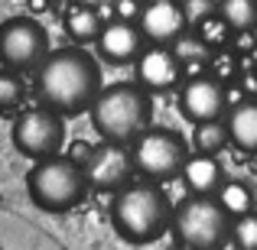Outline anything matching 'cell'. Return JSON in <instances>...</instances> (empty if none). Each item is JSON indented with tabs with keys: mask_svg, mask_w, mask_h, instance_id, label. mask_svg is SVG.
<instances>
[{
	"mask_svg": "<svg viewBox=\"0 0 257 250\" xmlns=\"http://www.w3.org/2000/svg\"><path fill=\"white\" fill-rule=\"evenodd\" d=\"M101 65L85 46L72 43L62 49H49V56L36 69V94L39 104L62 117H75L88 111L101 94Z\"/></svg>",
	"mask_w": 257,
	"mask_h": 250,
	"instance_id": "cell-1",
	"label": "cell"
},
{
	"mask_svg": "<svg viewBox=\"0 0 257 250\" xmlns=\"http://www.w3.org/2000/svg\"><path fill=\"white\" fill-rule=\"evenodd\" d=\"M88 114H91V127L101 140L131 143L137 133H144L150 127L153 98L140 82H117L101 88V94L88 107Z\"/></svg>",
	"mask_w": 257,
	"mask_h": 250,
	"instance_id": "cell-2",
	"label": "cell"
},
{
	"mask_svg": "<svg viewBox=\"0 0 257 250\" xmlns=\"http://www.w3.org/2000/svg\"><path fill=\"white\" fill-rule=\"evenodd\" d=\"M173 208L170 198L150 182H127L124 188H117L111 205V224L117 231L120 240L127 244H153L160 234L170 231Z\"/></svg>",
	"mask_w": 257,
	"mask_h": 250,
	"instance_id": "cell-3",
	"label": "cell"
},
{
	"mask_svg": "<svg viewBox=\"0 0 257 250\" xmlns=\"http://www.w3.org/2000/svg\"><path fill=\"white\" fill-rule=\"evenodd\" d=\"M88 188L91 185H88V175H85V163L62 156V153L36 159V166L26 172V192H30L33 205L49 214H62V211H72L75 205H82Z\"/></svg>",
	"mask_w": 257,
	"mask_h": 250,
	"instance_id": "cell-4",
	"label": "cell"
},
{
	"mask_svg": "<svg viewBox=\"0 0 257 250\" xmlns=\"http://www.w3.org/2000/svg\"><path fill=\"white\" fill-rule=\"evenodd\" d=\"M231 224L234 218L225 211L218 195H189L173 208L170 234L179 247H221L231 240Z\"/></svg>",
	"mask_w": 257,
	"mask_h": 250,
	"instance_id": "cell-5",
	"label": "cell"
},
{
	"mask_svg": "<svg viewBox=\"0 0 257 250\" xmlns=\"http://www.w3.org/2000/svg\"><path fill=\"white\" fill-rule=\"evenodd\" d=\"M131 153L140 175H147L150 182H170L182 175V166L189 159V143L182 140V133L170 127H147L144 133L131 140Z\"/></svg>",
	"mask_w": 257,
	"mask_h": 250,
	"instance_id": "cell-6",
	"label": "cell"
},
{
	"mask_svg": "<svg viewBox=\"0 0 257 250\" xmlns=\"http://www.w3.org/2000/svg\"><path fill=\"white\" fill-rule=\"evenodd\" d=\"M49 56V33L33 17H10L0 23V65L7 69H39Z\"/></svg>",
	"mask_w": 257,
	"mask_h": 250,
	"instance_id": "cell-7",
	"label": "cell"
},
{
	"mask_svg": "<svg viewBox=\"0 0 257 250\" xmlns=\"http://www.w3.org/2000/svg\"><path fill=\"white\" fill-rule=\"evenodd\" d=\"M10 137H13V146H17L20 156L33 159V163L46 159V156H56V153H62V143H65L62 114L39 104L36 111L20 114Z\"/></svg>",
	"mask_w": 257,
	"mask_h": 250,
	"instance_id": "cell-8",
	"label": "cell"
},
{
	"mask_svg": "<svg viewBox=\"0 0 257 250\" xmlns=\"http://www.w3.org/2000/svg\"><path fill=\"white\" fill-rule=\"evenodd\" d=\"M131 172H137L134 166V153L131 143H114V140H104L101 146H94L85 159V175L88 185L101 188V192H117L131 182Z\"/></svg>",
	"mask_w": 257,
	"mask_h": 250,
	"instance_id": "cell-9",
	"label": "cell"
},
{
	"mask_svg": "<svg viewBox=\"0 0 257 250\" xmlns=\"http://www.w3.org/2000/svg\"><path fill=\"white\" fill-rule=\"evenodd\" d=\"M179 111L192 124L212 120V117H225L228 114V82H221L212 72L189 75L182 82V91H179Z\"/></svg>",
	"mask_w": 257,
	"mask_h": 250,
	"instance_id": "cell-10",
	"label": "cell"
},
{
	"mask_svg": "<svg viewBox=\"0 0 257 250\" xmlns=\"http://www.w3.org/2000/svg\"><path fill=\"white\" fill-rule=\"evenodd\" d=\"M137 82L147 91H173L186 82V65L173 46L150 43V49H144L137 59Z\"/></svg>",
	"mask_w": 257,
	"mask_h": 250,
	"instance_id": "cell-11",
	"label": "cell"
},
{
	"mask_svg": "<svg viewBox=\"0 0 257 250\" xmlns=\"http://www.w3.org/2000/svg\"><path fill=\"white\" fill-rule=\"evenodd\" d=\"M137 23L144 30L147 43H160V46H173L189 30L179 0H147Z\"/></svg>",
	"mask_w": 257,
	"mask_h": 250,
	"instance_id": "cell-12",
	"label": "cell"
},
{
	"mask_svg": "<svg viewBox=\"0 0 257 250\" xmlns=\"http://www.w3.org/2000/svg\"><path fill=\"white\" fill-rule=\"evenodd\" d=\"M144 49H147V36H144L137 20H111V23H104V30H101V36H98L101 59L117 62V65L140 59Z\"/></svg>",
	"mask_w": 257,
	"mask_h": 250,
	"instance_id": "cell-13",
	"label": "cell"
},
{
	"mask_svg": "<svg viewBox=\"0 0 257 250\" xmlns=\"http://www.w3.org/2000/svg\"><path fill=\"white\" fill-rule=\"evenodd\" d=\"M182 182L195 195H215L225 182V169L212 153H189L186 166H182Z\"/></svg>",
	"mask_w": 257,
	"mask_h": 250,
	"instance_id": "cell-14",
	"label": "cell"
},
{
	"mask_svg": "<svg viewBox=\"0 0 257 250\" xmlns=\"http://www.w3.org/2000/svg\"><path fill=\"white\" fill-rule=\"evenodd\" d=\"M225 124L231 133V143L241 153H257V94H247L244 101L228 107Z\"/></svg>",
	"mask_w": 257,
	"mask_h": 250,
	"instance_id": "cell-15",
	"label": "cell"
},
{
	"mask_svg": "<svg viewBox=\"0 0 257 250\" xmlns=\"http://www.w3.org/2000/svg\"><path fill=\"white\" fill-rule=\"evenodd\" d=\"M62 26H65V36L78 46H88V43H98L101 30H104V17H101L98 7L91 4H72L69 10L62 13Z\"/></svg>",
	"mask_w": 257,
	"mask_h": 250,
	"instance_id": "cell-16",
	"label": "cell"
},
{
	"mask_svg": "<svg viewBox=\"0 0 257 250\" xmlns=\"http://www.w3.org/2000/svg\"><path fill=\"white\" fill-rule=\"evenodd\" d=\"M192 150L195 153H212V156H218L221 150H225L228 143H231V133H228V124L225 117H212V120H199L192 130Z\"/></svg>",
	"mask_w": 257,
	"mask_h": 250,
	"instance_id": "cell-17",
	"label": "cell"
},
{
	"mask_svg": "<svg viewBox=\"0 0 257 250\" xmlns=\"http://www.w3.org/2000/svg\"><path fill=\"white\" fill-rule=\"evenodd\" d=\"M173 49H176V56L182 59V65H186V78L189 75H199L202 72V65H208V56H212V49H208V43L199 36V33H182L179 39L173 43Z\"/></svg>",
	"mask_w": 257,
	"mask_h": 250,
	"instance_id": "cell-18",
	"label": "cell"
},
{
	"mask_svg": "<svg viewBox=\"0 0 257 250\" xmlns=\"http://www.w3.org/2000/svg\"><path fill=\"white\" fill-rule=\"evenodd\" d=\"M215 195H218V201L225 205V211L231 214V218L254 211V192H251V185H244V182H238V179L221 182V188Z\"/></svg>",
	"mask_w": 257,
	"mask_h": 250,
	"instance_id": "cell-19",
	"label": "cell"
},
{
	"mask_svg": "<svg viewBox=\"0 0 257 250\" xmlns=\"http://www.w3.org/2000/svg\"><path fill=\"white\" fill-rule=\"evenodd\" d=\"M218 13L234 33L257 30V0H218Z\"/></svg>",
	"mask_w": 257,
	"mask_h": 250,
	"instance_id": "cell-20",
	"label": "cell"
},
{
	"mask_svg": "<svg viewBox=\"0 0 257 250\" xmlns=\"http://www.w3.org/2000/svg\"><path fill=\"white\" fill-rule=\"evenodd\" d=\"M192 30L208 43V49H221V46H231V36H234V30L225 23V20H221V13H218V10H215L208 20H202L199 26H192Z\"/></svg>",
	"mask_w": 257,
	"mask_h": 250,
	"instance_id": "cell-21",
	"label": "cell"
},
{
	"mask_svg": "<svg viewBox=\"0 0 257 250\" xmlns=\"http://www.w3.org/2000/svg\"><path fill=\"white\" fill-rule=\"evenodd\" d=\"M241 56L231 49V46H221V49H212V56H208V72L212 75H218L221 82H234L238 78V69H241Z\"/></svg>",
	"mask_w": 257,
	"mask_h": 250,
	"instance_id": "cell-22",
	"label": "cell"
},
{
	"mask_svg": "<svg viewBox=\"0 0 257 250\" xmlns=\"http://www.w3.org/2000/svg\"><path fill=\"white\" fill-rule=\"evenodd\" d=\"M23 78H20L17 69H0V111H10V107H17L20 101H23Z\"/></svg>",
	"mask_w": 257,
	"mask_h": 250,
	"instance_id": "cell-23",
	"label": "cell"
},
{
	"mask_svg": "<svg viewBox=\"0 0 257 250\" xmlns=\"http://www.w3.org/2000/svg\"><path fill=\"white\" fill-rule=\"evenodd\" d=\"M231 240L244 250H257V211L238 214L231 224Z\"/></svg>",
	"mask_w": 257,
	"mask_h": 250,
	"instance_id": "cell-24",
	"label": "cell"
},
{
	"mask_svg": "<svg viewBox=\"0 0 257 250\" xmlns=\"http://www.w3.org/2000/svg\"><path fill=\"white\" fill-rule=\"evenodd\" d=\"M179 4H182V13H186L189 26H199L202 20H208L218 10V0H179Z\"/></svg>",
	"mask_w": 257,
	"mask_h": 250,
	"instance_id": "cell-25",
	"label": "cell"
},
{
	"mask_svg": "<svg viewBox=\"0 0 257 250\" xmlns=\"http://www.w3.org/2000/svg\"><path fill=\"white\" fill-rule=\"evenodd\" d=\"M147 0H114V20H140Z\"/></svg>",
	"mask_w": 257,
	"mask_h": 250,
	"instance_id": "cell-26",
	"label": "cell"
},
{
	"mask_svg": "<svg viewBox=\"0 0 257 250\" xmlns=\"http://www.w3.org/2000/svg\"><path fill=\"white\" fill-rule=\"evenodd\" d=\"M231 49L238 52V56H254V49H257V36H254V30H238L231 36Z\"/></svg>",
	"mask_w": 257,
	"mask_h": 250,
	"instance_id": "cell-27",
	"label": "cell"
}]
</instances>
